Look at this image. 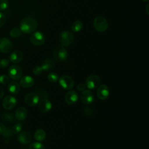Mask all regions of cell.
I'll return each instance as SVG.
<instances>
[{
    "label": "cell",
    "mask_w": 149,
    "mask_h": 149,
    "mask_svg": "<svg viewBox=\"0 0 149 149\" xmlns=\"http://www.w3.org/2000/svg\"><path fill=\"white\" fill-rule=\"evenodd\" d=\"M37 27V21L31 17H26L23 19L20 24L21 31L24 33H30L33 32Z\"/></svg>",
    "instance_id": "6da1fadb"
},
{
    "label": "cell",
    "mask_w": 149,
    "mask_h": 149,
    "mask_svg": "<svg viewBox=\"0 0 149 149\" xmlns=\"http://www.w3.org/2000/svg\"><path fill=\"white\" fill-rule=\"evenodd\" d=\"M93 26L95 29L99 32L105 31L108 27L107 19L102 16L96 17L93 21Z\"/></svg>",
    "instance_id": "7a4b0ae2"
},
{
    "label": "cell",
    "mask_w": 149,
    "mask_h": 149,
    "mask_svg": "<svg viewBox=\"0 0 149 149\" xmlns=\"http://www.w3.org/2000/svg\"><path fill=\"white\" fill-rule=\"evenodd\" d=\"M53 56L57 62H62L67 58L68 52L63 47L58 46L54 49L53 51Z\"/></svg>",
    "instance_id": "3957f363"
},
{
    "label": "cell",
    "mask_w": 149,
    "mask_h": 149,
    "mask_svg": "<svg viewBox=\"0 0 149 149\" xmlns=\"http://www.w3.org/2000/svg\"><path fill=\"white\" fill-rule=\"evenodd\" d=\"M101 83V79L100 77L96 74H91L87 77L86 80V86L90 89H94L97 88Z\"/></svg>",
    "instance_id": "277c9868"
},
{
    "label": "cell",
    "mask_w": 149,
    "mask_h": 149,
    "mask_svg": "<svg viewBox=\"0 0 149 149\" xmlns=\"http://www.w3.org/2000/svg\"><path fill=\"white\" fill-rule=\"evenodd\" d=\"M60 86L65 90L72 88L74 85V81L73 78L68 75H63L59 79Z\"/></svg>",
    "instance_id": "5b68a950"
},
{
    "label": "cell",
    "mask_w": 149,
    "mask_h": 149,
    "mask_svg": "<svg viewBox=\"0 0 149 149\" xmlns=\"http://www.w3.org/2000/svg\"><path fill=\"white\" fill-rule=\"evenodd\" d=\"M23 71L21 67L17 65H13L9 67L8 69V75L13 80H18L21 78Z\"/></svg>",
    "instance_id": "8992f818"
},
{
    "label": "cell",
    "mask_w": 149,
    "mask_h": 149,
    "mask_svg": "<svg viewBox=\"0 0 149 149\" xmlns=\"http://www.w3.org/2000/svg\"><path fill=\"white\" fill-rule=\"evenodd\" d=\"M74 41V36L69 31H63L60 34V42L63 46H69Z\"/></svg>",
    "instance_id": "52a82bcc"
},
{
    "label": "cell",
    "mask_w": 149,
    "mask_h": 149,
    "mask_svg": "<svg viewBox=\"0 0 149 149\" xmlns=\"http://www.w3.org/2000/svg\"><path fill=\"white\" fill-rule=\"evenodd\" d=\"M45 38L44 34L40 31L33 33L30 37L31 42L35 45L40 46L44 44Z\"/></svg>",
    "instance_id": "ba28073f"
},
{
    "label": "cell",
    "mask_w": 149,
    "mask_h": 149,
    "mask_svg": "<svg viewBox=\"0 0 149 149\" xmlns=\"http://www.w3.org/2000/svg\"><path fill=\"white\" fill-rule=\"evenodd\" d=\"M94 98V93L89 90H84L80 94V100L84 104L87 105L91 104Z\"/></svg>",
    "instance_id": "9c48e42d"
},
{
    "label": "cell",
    "mask_w": 149,
    "mask_h": 149,
    "mask_svg": "<svg viewBox=\"0 0 149 149\" xmlns=\"http://www.w3.org/2000/svg\"><path fill=\"white\" fill-rule=\"evenodd\" d=\"M97 88V95L98 98L101 100L107 99L109 95V89L108 87L105 84H102L100 85Z\"/></svg>",
    "instance_id": "30bf717a"
},
{
    "label": "cell",
    "mask_w": 149,
    "mask_h": 149,
    "mask_svg": "<svg viewBox=\"0 0 149 149\" xmlns=\"http://www.w3.org/2000/svg\"><path fill=\"white\" fill-rule=\"evenodd\" d=\"M12 43L5 37L0 38V51L2 53H9L12 49Z\"/></svg>",
    "instance_id": "8fae6325"
},
{
    "label": "cell",
    "mask_w": 149,
    "mask_h": 149,
    "mask_svg": "<svg viewBox=\"0 0 149 149\" xmlns=\"http://www.w3.org/2000/svg\"><path fill=\"white\" fill-rule=\"evenodd\" d=\"M17 103V100L15 97L12 95L5 97L2 100V107L5 109H11L13 108Z\"/></svg>",
    "instance_id": "7c38bea8"
},
{
    "label": "cell",
    "mask_w": 149,
    "mask_h": 149,
    "mask_svg": "<svg viewBox=\"0 0 149 149\" xmlns=\"http://www.w3.org/2000/svg\"><path fill=\"white\" fill-rule=\"evenodd\" d=\"M40 100L38 95L34 93H30L26 94L24 98L25 102L29 106H34L37 105Z\"/></svg>",
    "instance_id": "4fadbf2b"
},
{
    "label": "cell",
    "mask_w": 149,
    "mask_h": 149,
    "mask_svg": "<svg viewBox=\"0 0 149 149\" xmlns=\"http://www.w3.org/2000/svg\"><path fill=\"white\" fill-rule=\"evenodd\" d=\"M38 104L40 110L44 113L49 112L52 108V103L48 98H42Z\"/></svg>",
    "instance_id": "5bb4252c"
},
{
    "label": "cell",
    "mask_w": 149,
    "mask_h": 149,
    "mask_svg": "<svg viewBox=\"0 0 149 149\" xmlns=\"http://www.w3.org/2000/svg\"><path fill=\"white\" fill-rule=\"evenodd\" d=\"M77 93L73 91H69L67 92L65 95V101L68 105H73L76 103L78 100Z\"/></svg>",
    "instance_id": "9a60e30c"
},
{
    "label": "cell",
    "mask_w": 149,
    "mask_h": 149,
    "mask_svg": "<svg viewBox=\"0 0 149 149\" xmlns=\"http://www.w3.org/2000/svg\"><path fill=\"white\" fill-rule=\"evenodd\" d=\"M31 134L28 131H24L21 132L18 136L19 141L23 144H27L31 140Z\"/></svg>",
    "instance_id": "2e32d148"
},
{
    "label": "cell",
    "mask_w": 149,
    "mask_h": 149,
    "mask_svg": "<svg viewBox=\"0 0 149 149\" xmlns=\"http://www.w3.org/2000/svg\"><path fill=\"white\" fill-rule=\"evenodd\" d=\"M23 58V53L19 50L14 51L12 52L9 56V60L11 62L14 63H17L20 62Z\"/></svg>",
    "instance_id": "e0dca14e"
},
{
    "label": "cell",
    "mask_w": 149,
    "mask_h": 149,
    "mask_svg": "<svg viewBox=\"0 0 149 149\" xmlns=\"http://www.w3.org/2000/svg\"><path fill=\"white\" fill-rule=\"evenodd\" d=\"M34 79L30 76H25L21 78L20 81V86L24 88L31 87L34 83Z\"/></svg>",
    "instance_id": "ac0fdd59"
},
{
    "label": "cell",
    "mask_w": 149,
    "mask_h": 149,
    "mask_svg": "<svg viewBox=\"0 0 149 149\" xmlns=\"http://www.w3.org/2000/svg\"><path fill=\"white\" fill-rule=\"evenodd\" d=\"M27 114L28 112L27 109L23 107H20L16 109L15 112V116L17 120H23L27 118Z\"/></svg>",
    "instance_id": "d6986e66"
},
{
    "label": "cell",
    "mask_w": 149,
    "mask_h": 149,
    "mask_svg": "<svg viewBox=\"0 0 149 149\" xmlns=\"http://www.w3.org/2000/svg\"><path fill=\"white\" fill-rule=\"evenodd\" d=\"M20 88V84L16 81H10L8 85V91L13 94H17L19 92Z\"/></svg>",
    "instance_id": "ffe728a7"
},
{
    "label": "cell",
    "mask_w": 149,
    "mask_h": 149,
    "mask_svg": "<svg viewBox=\"0 0 149 149\" xmlns=\"http://www.w3.org/2000/svg\"><path fill=\"white\" fill-rule=\"evenodd\" d=\"M41 67L43 71L48 72L54 68V62L51 59H46L42 62Z\"/></svg>",
    "instance_id": "44dd1931"
},
{
    "label": "cell",
    "mask_w": 149,
    "mask_h": 149,
    "mask_svg": "<svg viewBox=\"0 0 149 149\" xmlns=\"http://www.w3.org/2000/svg\"><path fill=\"white\" fill-rule=\"evenodd\" d=\"M46 137V133L42 129H38L34 133V138L38 141H43Z\"/></svg>",
    "instance_id": "7402d4cb"
},
{
    "label": "cell",
    "mask_w": 149,
    "mask_h": 149,
    "mask_svg": "<svg viewBox=\"0 0 149 149\" xmlns=\"http://www.w3.org/2000/svg\"><path fill=\"white\" fill-rule=\"evenodd\" d=\"M83 26V24L81 21L76 20L73 23L71 26V29L73 32L77 33L80 31L82 29Z\"/></svg>",
    "instance_id": "603a6c76"
},
{
    "label": "cell",
    "mask_w": 149,
    "mask_h": 149,
    "mask_svg": "<svg viewBox=\"0 0 149 149\" xmlns=\"http://www.w3.org/2000/svg\"><path fill=\"white\" fill-rule=\"evenodd\" d=\"M47 79L51 83H56L59 79V76L56 73L52 72L48 74Z\"/></svg>",
    "instance_id": "cb8c5ba5"
},
{
    "label": "cell",
    "mask_w": 149,
    "mask_h": 149,
    "mask_svg": "<svg viewBox=\"0 0 149 149\" xmlns=\"http://www.w3.org/2000/svg\"><path fill=\"white\" fill-rule=\"evenodd\" d=\"M9 34H10V37L12 38H17V37H19L20 35L21 34V30L19 28L15 27L10 31Z\"/></svg>",
    "instance_id": "d4e9b609"
},
{
    "label": "cell",
    "mask_w": 149,
    "mask_h": 149,
    "mask_svg": "<svg viewBox=\"0 0 149 149\" xmlns=\"http://www.w3.org/2000/svg\"><path fill=\"white\" fill-rule=\"evenodd\" d=\"M2 119L6 122H11L14 119V116L12 113H5L2 115Z\"/></svg>",
    "instance_id": "484cf974"
},
{
    "label": "cell",
    "mask_w": 149,
    "mask_h": 149,
    "mask_svg": "<svg viewBox=\"0 0 149 149\" xmlns=\"http://www.w3.org/2000/svg\"><path fill=\"white\" fill-rule=\"evenodd\" d=\"M29 149H45V147L40 142H34L30 144Z\"/></svg>",
    "instance_id": "4316f807"
},
{
    "label": "cell",
    "mask_w": 149,
    "mask_h": 149,
    "mask_svg": "<svg viewBox=\"0 0 149 149\" xmlns=\"http://www.w3.org/2000/svg\"><path fill=\"white\" fill-rule=\"evenodd\" d=\"M22 128V125L20 123H16L12 128L11 130L13 133L14 134H17L20 133Z\"/></svg>",
    "instance_id": "83f0119b"
},
{
    "label": "cell",
    "mask_w": 149,
    "mask_h": 149,
    "mask_svg": "<svg viewBox=\"0 0 149 149\" xmlns=\"http://www.w3.org/2000/svg\"><path fill=\"white\" fill-rule=\"evenodd\" d=\"M9 6V2L7 0H0V10H6Z\"/></svg>",
    "instance_id": "f1b7e54d"
},
{
    "label": "cell",
    "mask_w": 149,
    "mask_h": 149,
    "mask_svg": "<svg viewBox=\"0 0 149 149\" xmlns=\"http://www.w3.org/2000/svg\"><path fill=\"white\" fill-rule=\"evenodd\" d=\"M9 82V78L7 75H0V83L2 84H6Z\"/></svg>",
    "instance_id": "f546056e"
},
{
    "label": "cell",
    "mask_w": 149,
    "mask_h": 149,
    "mask_svg": "<svg viewBox=\"0 0 149 149\" xmlns=\"http://www.w3.org/2000/svg\"><path fill=\"white\" fill-rule=\"evenodd\" d=\"M42 69L41 66H36L33 69V72L35 75H40L42 72Z\"/></svg>",
    "instance_id": "4dcf8cb0"
},
{
    "label": "cell",
    "mask_w": 149,
    "mask_h": 149,
    "mask_svg": "<svg viewBox=\"0 0 149 149\" xmlns=\"http://www.w3.org/2000/svg\"><path fill=\"white\" fill-rule=\"evenodd\" d=\"M12 132L10 129H5V131L2 134L5 138H9L12 136Z\"/></svg>",
    "instance_id": "1f68e13d"
},
{
    "label": "cell",
    "mask_w": 149,
    "mask_h": 149,
    "mask_svg": "<svg viewBox=\"0 0 149 149\" xmlns=\"http://www.w3.org/2000/svg\"><path fill=\"white\" fill-rule=\"evenodd\" d=\"M9 61L7 59H2L0 61V68H5L7 67L9 65Z\"/></svg>",
    "instance_id": "d6a6232c"
},
{
    "label": "cell",
    "mask_w": 149,
    "mask_h": 149,
    "mask_svg": "<svg viewBox=\"0 0 149 149\" xmlns=\"http://www.w3.org/2000/svg\"><path fill=\"white\" fill-rule=\"evenodd\" d=\"M5 20H6V18L5 15L0 12V27H1L2 26L4 25L5 23Z\"/></svg>",
    "instance_id": "836d02e7"
},
{
    "label": "cell",
    "mask_w": 149,
    "mask_h": 149,
    "mask_svg": "<svg viewBox=\"0 0 149 149\" xmlns=\"http://www.w3.org/2000/svg\"><path fill=\"white\" fill-rule=\"evenodd\" d=\"M86 87L85 84H83V83H80L77 86H76V89L78 90V91H83L85 88Z\"/></svg>",
    "instance_id": "e575fe53"
},
{
    "label": "cell",
    "mask_w": 149,
    "mask_h": 149,
    "mask_svg": "<svg viewBox=\"0 0 149 149\" xmlns=\"http://www.w3.org/2000/svg\"><path fill=\"white\" fill-rule=\"evenodd\" d=\"M5 129H6L5 126L3 123H0V134H2L3 133V132L5 130Z\"/></svg>",
    "instance_id": "d590c367"
},
{
    "label": "cell",
    "mask_w": 149,
    "mask_h": 149,
    "mask_svg": "<svg viewBox=\"0 0 149 149\" xmlns=\"http://www.w3.org/2000/svg\"><path fill=\"white\" fill-rule=\"evenodd\" d=\"M4 95V90L3 89V88L0 86V98H1Z\"/></svg>",
    "instance_id": "8d00e7d4"
},
{
    "label": "cell",
    "mask_w": 149,
    "mask_h": 149,
    "mask_svg": "<svg viewBox=\"0 0 149 149\" xmlns=\"http://www.w3.org/2000/svg\"><path fill=\"white\" fill-rule=\"evenodd\" d=\"M148 5L149 4H147V7H146V12H147V15H148V13H149V12H148Z\"/></svg>",
    "instance_id": "74e56055"
},
{
    "label": "cell",
    "mask_w": 149,
    "mask_h": 149,
    "mask_svg": "<svg viewBox=\"0 0 149 149\" xmlns=\"http://www.w3.org/2000/svg\"><path fill=\"white\" fill-rule=\"evenodd\" d=\"M141 1H148V0H141Z\"/></svg>",
    "instance_id": "f35d334b"
}]
</instances>
